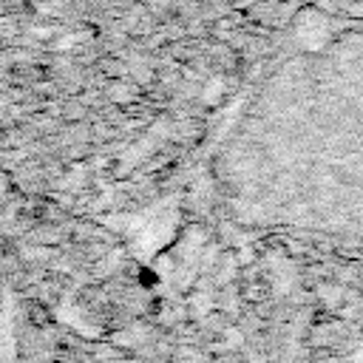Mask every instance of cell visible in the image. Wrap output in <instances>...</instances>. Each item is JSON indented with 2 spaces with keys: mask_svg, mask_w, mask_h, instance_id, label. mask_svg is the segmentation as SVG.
<instances>
[{
  "mask_svg": "<svg viewBox=\"0 0 363 363\" xmlns=\"http://www.w3.org/2000/svg\"><path fill=\"white\" fill-rule=\"evenodd\" d=\"M354 363H363V349H360V352L354 354Z\"/></svg>",
  "mask_w": 363,
  "mask_h": 363,
  "instance_id": "obj_1",
  "label": "cell"
}]
</instances>
